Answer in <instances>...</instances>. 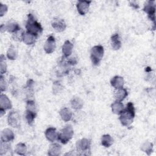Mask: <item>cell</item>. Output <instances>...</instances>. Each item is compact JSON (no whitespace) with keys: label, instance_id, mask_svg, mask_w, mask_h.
Listing matches in <instances>:
<instances>
[{"label":"cell","instance_id":"obj_1","mask_svg":"<svg viewBox=\"0 0 156 156\" xmlns=\"http://www.w3.org/2000/svg\"><path fill=\"white\" fill-rule=\"evenodd\" d=\"M135 115V112L133 104L132 102H129L127 104L126 108L120 114L119 120L121 123L124 126H130L133 121Z\"/></svg>","mask_w":156,"mask_h":156},{"label":"cell","instance_id":"obj_2","mask_svg":"<svg viewBox=\"0 0 156 156\" xmlns=\"http://www.w3.org/2000/svg\"><path fill=\"white\" fill-rule=\"evenodd\" d=\"M26 27L27 32L36 37H37V35L43 31V28L41 24L37 21L34 16L30 13L28 15V20Z\"/></svg>","mask_w":156,"mask_h":156},{"label":"cell","instance_id":"obj_3","mask_svg":"<svg viewBox=\"0 0 156 156\" xmlns=\"http://www.w3.org/2000/svg\"><path fill=\"white\" fill-rule=\"evenodd\" d=\"M74 130L71 126L67 125L58 134L57 140L63 144H66L73 137Z\"/></svg>","mask_w":156,"mask_h":156},{"label":"cell","instance_id":"obj_4","mask_svg":"<svg viewBox=\"0 0 156 156\" xmlns=\"http://www.w3.org/2000/svg\"><path fill=\"white\" fill-rule=\"evenodd\" d=\"M104 55V48L101 45L93 46L91 49V59L94 65H98L100 63Z\"/></svg>","mask_w":156,"mask_h":156},{"label":"cell","instance_id":"obj_5","mask_svg":"<svg viewBox=\"0 0 156 156\" xmlns=\"http://www.w3.org/2000/svg\"><path fill=\"white\" fill-rule=\"evenodd\" d=\"M36 116V108L33 101H28L26 105V119L29 124H32Z\"/></svg>","mask_w":156,"mask_h":156},{"label":"cell","instance_id":"obj_6","mask_svg":"<svg viewBox=\"0 0 156 156\" xmlns=\"http://www.w3.org/2000/svg\"><path fill=\"white\" fill-rule=\"evenodd\" d=\"M77 151L80 152L81 155H87L90 152V141L87 138H83L77 141L76 143Z\"/></svg>","mask_w":156,"mask_h":156},{"label":"cell","instance_id":"obj_7","mask_svg":"<svg viewBox=\"0 0 156 156\" xmlns=\"http://www.w3.org/2000/svg\"><path fill=\"white\" fill-rule=\"evenodd\" d=\"M143 10L147 13L149 18L152 20L155 24V2L153 1H147L144 6Z\"/></svg>","mask_w":156,"mask_h":156},{"label":"cell","instance_id":"obj_8","mask_svg":"<svg viewBox=\"0 0 156 156\" xmlns=\"http://www.w3.org/2000/svg\"><path fill=\"white\" fill-rule=\"evenodd\" d=\"M8 123L13 127H18L20 124V116L18 112L12 111L8 116Z\"/></svg>","mask_w":156,"mask_h":156},{"label":"cell","instance_id":"obj_9","mask_svg":"<svg viewBox=\"0 0 156 156\" xmlns=\"http://www.w3.org/2000/svg\"><path fill=\"white\" fill-rule=\"evenodd\" d=\"M12 104L11 102L10 101V99H9V98L4 94H1V97H0V107H1V115L2 116L4 113V112L8 109H10L12 108Z\"/></svg>","mask_w":156,"mask_h":156},{"label":"cell","instance_id":"obj_10","mask_svg":"<svg viewBox=\"0 0 156 156\" xmlns=\"http://www.w3.org/2000/svg\"><path fill=\"white\" fill-rule=\"evenodd\" d=\"M55 40L53 36L50 35L44 44V50L47 54L53 52L55 49Z\"/></svg>","mask_w":156,"mask_h":156},{"label":"cell","instance_id":"obj_11","mask_svg":"<svg viewBox=\"0 0 156 156\" xmlns=\"http://www.w3.org/2000/svg\"><path fill=\"white\" fill-rule=\"evenodd\" d=\"M90 3L91 1H79L77 2L76 6L77 11L80 15H84L88 12Z\"/></svg>","mask_w":156,"mask_h":156},{"label":"cell","instance_id":"obj_12","mask_svg":"<svg viewBox=\"0 0 156 156\" xmlns=\"http://www.w3.org/2000/svg\"><path fill=\"white\" fill-rule=\"evenodd\" d=\"M14 139V134L10 129H5L1 132V141L3 143L10 141Z\"/></svg>","mask_w":156,"mask_h":156},{"label":"cell","instance_id":"obj_13","mask_svg":"<svg viewBox=\"0 0 156 156\" xmlns=\"http://www.w3.org/2000/svg\"><path fill=\"white\" fill-rule=\"evenodd\" d=\"M52 26L57 32H62L65 29L66 25L63 20L57 19L53 21L52 23Z\"/></svg>","mask_w":156,"mask_h":156},{"label":"cell","instance_id":"obj_14","mask_svg":"<svg viewBox=\"0 0 156 156\" xmlns=\"http://www.w3.org/2000/svg\"><path fill=\"white\" fill-rule=\"evenodd\" d=\"M21 38L22 40L23 41V42L27 44V45H31L34 44V43L35 42V40L37 37L26 32H23L22 35H21Z\"/></svg>","mask_w":156,"mask_h":156},{"label":"cell","instance_id":"obj_15","mask_svg":"<svg viewBox=\"0 0 156 156\" xmlns=\"http://www.w3.org/2000/svg\"><path fill=\"white\" fill-rule=\"evenodd\" d=\"M45 136L48 140L51 142L54 141L57 139L58 134L56 132V129L54 127H49L46 129L45 132Z\"/></svg>","mask_w":156,"mask_h":156},{"label":"cell","instance_id":"obj_16","mask_svg":"<svg viewBox=\"0 0 156 156\" xmlns=\"http://www.w3.org/2000/svg\"><path fill=\"white\" fill-rule=\"evenodd\" d=\"M110 83L112 87H113L116 89H119V88H122L124 81L122 77L119 76H116L111 79Z\"/></svg>","mask_w":156,"mask_h":156},{"label":"cell","instance_id":"obj_17","mask_svg":"<svg viewBox=\"0 0 156 156\" xmlns=\"http://www.w3.org/2000/svg\"><path fill=\"white\" fill-rule=\"evenodd\" d=\"M73 48V44L69 40H66L65 41L62 46V52L65 57H68L71 54Z\"/></svg>","mask_w":156,"mask_h":156},{"label":"cell","instance_id":"obj_18","mask_svg":"<svg viewBox=\"0 0 156 156\" xmlns=\"http://www.w3.org/2000/svg\"><path fill=\"white\" fill-rule=\"evenodd\" d=\"M61 152V146L57 143L51 144L48 150V155L52 156H57L60 155Z\"/></svg>","mask_w":156,"mask_h":156},{"label":"cell","instance_id":"obj_19","mask_svg":"<svg viewBox=\"0 0 156 156\" xmlns=\"http://www.w3.org/2000/svg\"><path fill=\"white\" fill-rule=\"evenodd\" d=\"M111 44L114 50H118L121 46V42L119 39V35L115 34L111 37Z\"/></svg>","mask_w":156,"mask_h":156},{"label":"cell","instance_id":"obj_20","mask_svg":"<svg viewBox=\"0 0 156 156\" xmlns=\"http://www.w3.org/2000/svg\"><path fill=\"white\" fill-rule=\"evenodd\" d=\"M127 94L128 93L126 89L121 88L117 89V91L115 93V97L117 101L121 102L126 98V97L127 96Z\"/></svg>","mask_w":156,"mask_h":156},{"label":"cell","instance_id":"obj_21","mask_svg":"<svg viewBox=\"0 0 156 156\" xmlns=\"http://www.w3.org/2000/svg\"><path fill=\"white\" fill-rule=\"evenodd\" d=\"M5 30H7L9 32H16L20 30V27L15 21H9L7 24L4 26Z\"/></svg>","mask_w":156,"mask_h":156},{"label":"cell","instance_id":"obj_22","mask_svg":"<svg viewBox=\"0 0 156 156\" xmlns=\"http://www.w3.org/2000/svg\"><path fill=\"white\" fill-rule=\"evenodd\" d=\"M124 109L123 104L119 101H116L112 104V110L115 114L120 115Z\"/></svg>","mask_w":156,"mask_h":156},{"label":"cell","instance_id":"obj_23","mask_svg":"<svg viewBox=\"0 0 156 156\" xmlns=\"http://www.w3.org/2000/svg\"><path fill=\"white\" fill-rule=\"evenodd\" d=\"M60 115L63 121H68L72 117V113L69 108H63L60 111Z\"/></svg>","mask_w":156,"mask_h":156},{"label":"cell","instance_id":"obj_24","mask_svg":"<svg viewBox=\"0 0 156 156\" xmlns=\"http://www.w3.org/2000/svg\"><path fill=\"white\" fill-rule=\"evenodd\" d=\"M71 105L74 109L78 110V109L82 108L83 105V102L80 98H74L71 101Z\"/></svg>","mask_w":156,"mask_h":156},{"label":"cell","instance_id":"obj_25","mask_svg":"<svg viewBox=\"0 0 156 156\" xmlns=\"http://www.w3.org/2000/svg\"><path fill=\"white\" fill-rule=\"evenodd\" d=\"M113 142V140L109 135H104L101 139V144L105 147H110Z\"/></svg>","mask_w":156,"mask_h":156},{"label":"cell","instance_id":"obj_26","mask_svg":"<svg viewBox=\"0 0 156 156\" xmlns=\"http://www.w3.org/2000/svg\"><path fill=\"white\" fill-rule=\"evenodd\" d=\"M153 149V144L149 141H145L143 144L141 146V149L147 155H150L151 153L152 152Z\"/></svg>","mask_w":156,"mask_h":156},{"label":"cell","instance_id":"obj_27","mask_svg":"<svg viewBox=\"0 0 156 156\" xmlns=\"http://www.w3.org/2000/svg\"><path fill=\"white\" fill-rule=\"evenodd\" d=\"M15 151L18 155H25L26 153V151H27V148H26L25 144L23 143H18L16 146Z\"/></svg>","mask_w":156,"mask_h":156},{"label":"cell","instance_id":"obj_28","mask_svg":"<svg viewBox=\"0 0 156 156\" xmlns=\"http://www.w3.org/2000/svg\"><path fill=\"white\" fill-rule=\"evenodd\" d=\"M7 57L10 60H15L16 59L17 57V52L16 51V49L13 46H11L7 52Z\"/></svg>","mask_w":156,"mask_h":156},{"label":"cell","instance_id":"obj_29","mask_svg":"<svg viewBox=\"0 0 156 156\" xmlns=\"http://www.w3.org/2000/svg\"><path fill=\"white\" fill-rule=\"evenodd\" d=\"M7 71V65L5 62L3 61V58H1V73L4 74Z\"/></svg>","mask_w":156,"mask_h":156},{"label":"cell","instance_id":"obj_30","mask_svg":"<svg viewBox=\"0 0 156 156\" xmlns=\"http://www.w3.org/2000/svg\"><path fill=\"white\" fill-rule=\"evenodd\" d=\"M0 5H1L0 15H1V16H2L7 11V7L5 4H2V3H1Z\"/></svg>","mask_w":156,"mask_h":156},{"label":"cell","instance_id":"obj_31","mask_svg":"<svg viewBox=\"0 0 156 156\" xmlns=\"http://www.w3.org/2000/svg\"><path fill=\"white\" fill-rule=\"evenodd\" d=\"M0 85H1V91H5L6 89V84L5 80L2 76H1V80H0Z\"/></svg>","mask_w":156,"mask_h":156},{"label":"cell","instance_id":"obj_32","mask_svg":"<svg viewBox=\"0 0 156 156\" xmlns=\"http://www.w3.org/2000/svg\"><path fill=\"white\" fill-rule=\"evenodd\" d=\"M130 5L131 6H132L133 7H134L135 9H138V7H139V5H138V4L136 3V1H132V2H130Z\"/></svg>","mask_w":156,"mask_h":156}]
</instances>
